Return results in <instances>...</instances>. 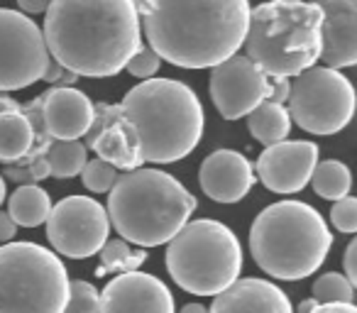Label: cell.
I'll use <instances>...</instances> for the list:
<instances>
[{
	"mask_svg": "<svg viewBox=\"0 0 357 313\" xmlns=\"http://www.w3.org/2000/svg\"><path fill=\"white\" fill-rule=\"evenodd\" d=\"M27 169H30L35 181H42V179H47V176H52V167H50V162H47V157H37V160L27 162Z\"/></svg>",
	"mask_w": 357,
	"mask_h": 313,
	"instance_id": "e575fe53",
	"label": "cell"
},
{
	"mask_svg": "<svg viewBox=\"0 0 357 313\" xmlns=\"http://www.w3.org/2000/svg\"><path fill=\"white\" fill-rule=\"evenodd\" d=\"M6 110H22V103H17L15 98L0 91V113H6Z\"/></svg>",
	"mask_w": 357,
	"mask_h": 313,
	"instance_id": "f35d334b",
	"label": "cell"
},
{
	"mask_svg": "<svg viewBox=\"0 0 357 313\" xmlns=\"http://www.w3.org/2000/svg\"><path fill=\"white\" fill-rule=\"evenodd\" d=\"M178 313H211V308H206L204 303H186Z\"/></svg>",
	"mask_w": 357,
	"mask_h": 313,
	"instance_id": "ab89813d",
	"label": "cell"
},
{
	"mask_svg": "<svg viewBox=\"0 0 357 313\" xmlns=\"http://www.w3.org/2000/svg\"><path fill=\"white\" fill-rule=\"evenodd\" d=\"M199 181L204 194L218 204H238L250 194L257 181V171L250 160L235 149H215L208 154L199 169Z\"/></svg>",
	"mask_w": 357,
	"mask_h": 313,
	"instance_id": "2e32d148",
	"label": "cell"
},
{
	"mask_svg": "<svg viewBox=\"0 0 357 313\" xmlns=\"http://www.w3.org/2000/svg\"><path fill=\"white\" fill-rule=\"evenodd\" d=\"M15 233H17V223L13 220V215L0 211V243H10Z\"/></svg>",
	"mask_w": 357,
	"mask_h": 313,
	"instance_id": "d590c367",
	"label": "cell"
},
{
	"mask_svg": "<svg viewBox=\"0 0 357 313\" xmlns=\"http://www.w3.org/2000/svg\"><path fill=\"white\" fill-rule=\"evenodd\" d=\"M6 196H8V191H6V179H3V174H0V204L6 201Z\"/></svg>",
	"mask_w": 357,
	"mask_h": 313,
	"instance_id": "b9f144b4",
	"label": "cell"
},
{
	"mask_svg": "<svg viewBox=\"0 0 357 313\" xmlns=\"http://www.w3.org/2000/svg\"><path fill=\"white\" fill-rule=\"evenodd\" d=\"M86 147L93 149L98 160L110 162L115 169L132 171L144 165L139 157L137 132L125 115L123 105H96L93 125L86 135Z\"/></svg>",
	"mask_w": 357,
	"mask_h": 313,
	"instance_id": "5bb4252c",
	"label": "cell"
},
{
	"mask_svg": "<svg viewBox=\"0 0 357 313\" xmlns=\"http://www.w3.org/2000/svg\"><path fill=\"white\" fill-rule=\"evenodd\" d=\"M86 152H89V147L81 144L79 139H54L45 154L52 167V176L74 179L76 174H81L86 169V165H89Z\"/></svg>",
	"mask_w": 357,
	"mask_h": 313,
	"instance_id": "603a6c76",
	"label": "cell"
},
{
	"mask_svg": "<svg viewBox=\"0 0 357 313\" xmlns=\"http://www.w3.org/2000/svg\"><path fill=\"white\" fill-rule=\"evenodd\" d=\"M318 306H321V303H318L316 298H308V301H301V303H298V313H313Z\"/></svg>",
	"mask_w": 357,
	"mask_h": 313,
	"instance_id": "60d3db41",
	"label": "cell"
},
{
	"mask_svg": "<svg viewBox=\"0 0 357 313\" xmlns=\"http://www.w3.org/2000/svg\"><path fill=\"white\" fill-rule=\"evenodd\" d=\"M323 10L321 61L331 69L357 66V0H313Z\"/></svg>",
	"mask_w": 357,
	"mask_h": 313,
	"instance_id": "e0dca14e",
	"label": "cell"
},
{
	"mask_svg": "<svg viewBox=\"0 0 357 313\" xmlns=\"http://www.w3.org/2000/svg\"><path fill=\"white\" fill-rule=\"evenodd\" d=\"M98 313H174V296L162 279L137 269L105 284Z\"/></svg>",
	"mask_w": 357,
	"mask_h": 313,
	"instance_id": "9a60e30c",
	"label": "cell"
},
{
	"mask_svg": "<svg viewBox=\"0 0 357 313\" xmlns=\"http://www.w3.org/2000/svg\"><path fill=\"white\" fill-rule=\"evenodd\" d=\"M245 49L267 76L296 79L321 59L323 10L313 0L262 3L250 15Z\"/></svg>",
	"mask_w": 357,
	"mask_h": 313,
	"instance_id": "8992f818",
	"label": "cell"
},
{
	"mask_svg": "<svg viewBox=\"0 0 357 313\" xmlns=\"http://www.w3.org/2000/svg\"><path fill=\"white\" fill-rule=\"evenodd\" d=\"M76 79H79V76H76L74 71H69L66 66H61L56 59H52L50 66H47V71H45V79H42V81H47V84H52V86H71Z\"/></svg>",
	"mask_w": 357,
	"mask_h": 313,
	"instance_id": "4dcf8cb0",
	"label": "cell"
},
{
	"mask_svg": "<svg viewBox=\"0 0 357 313\" xmlns=\"http://www.w3.org/2000/svg\"><path fill=\"white\" fill-rule=\"evenodd\" d=\"M331 223L340 233H357V199L355 196H345V199L335 201L331 208Z\"/></svg>",
	"mask_w": 357,
	"mask_h": 313,
	"instance_id": "f1b7e54d",
	"label": "cell"
},
{
	"mask_svg": "<svg viewBox=\"0 0 357 313\" xmlns=\"http://www.w3.org/2000/svg\"><path fill=\"white\" fill-rule=\"evenodd\" d=\"M144 259H147V252L144 250H130L128 240H108L105 247L100 250V267L96 277L137 272V267Z\"/></svg>",
	"mask_w": 357,
	"mask_h": 313,
	"instance_id": "d4e9b609",
	"label": "cell"
},
{
	"mask_svg": "<svg viewBox=\"0 0 357 313\" xmlns=\"http://www.w3.org/2000/svg\"><path fill=\"white\" fill-rule=\"evenodd\" d=\"M167 272L176 287L196 296H218L243 272V247L220 220H189L167 243Z\"/></svg>",
	"mask_w": 357,
	"mask_h": 313,
	"instance_id": "52a82bcc",
	"label": "cell"
},
{
	"mask_svg": "<svg viewBox=\"0 0 357 313\" xmlns=\"http://www.w3.org/2000/svg\"><path fill=\"white\" fill-rule=\"evenodd\" d=\"M40 98L52 139H79L89 135L96 118V105L84 91L71 86H52Z\"/></svg>",
	"mask_w": 357,
	"mask_h": 313,
	"instance_id": "ac0fdd59",
	"label": "cell"
},
{
	"mask_svg": "<svg viewBox=\"0 0 357 313\" xmlns=\"http://www.w3.org/2000/svg\"><path fill=\"white\" fill-rule=\"evenodd\" d=\"M147 45L181 69H213L238 54L250 0H132Z\"/></svg>",
	"mask_w": 357,
	"mask_h": 313,
	"instance_id": "6da1fadb",
	"label": "cell"
},
{
	"mask_svg": "<svg viewBox=\"0 0 357 313\" xmlns=\"http://www.w3.org/2000/svg\"><path fill=\"white\" fill-rule=\"evenodd\" d=\"M52 208L54 206H52V199L45 189H40L37 184H25L17 186L15 194L10 196L8 213L20 228H37V225L50 220Z\"/></svg>",
	"mask_w": 357,
	"mask_h": 313,
	"instance_id": "7402d4cb",
	"label": "cell"
},
{
	"mask_svg": "<svg viewBox=\"0 0 357 313\" xmlns=\"http://www.w3.org/2000/svg\"><path fill=\"white\" fill-rule=\"evenodd\" d=\"M52 61L45 30L25 13L0 8V91H22L45 79Z\"/></svg>",
	"mask_w": 357,
	"mask_h": 313,
	"instance_id": "30bf717a",
	"label": "cell"
},
{
	"mask_svg": "<svg viewBox=\"0 0 357 313\" xmlns=\"http://www.w3.org/2000/svg\"><path fill=\"white\" fill-rule=\"evenodd\" d=\"M3 176H8V179L15 181V184H20V186L37 184V181L32 179L30 169H27V167H20V165H6V171H3Z\"/></svg>",
	"mask_w": 357,
	"mask_h": 313,
	"instance_id": "836d02e7",
	"label": "cell"
},
{
	"mask_svg": "<svg viewBox=\"0 0 357 313\" xmlns=\"http://www.w3.org/2000/svg\"><path fill=\"white\" fill-rule=\"evenodd\" d=\"M313 191L326 201H340L350 196L352 189V171L347 165L337 160H323L318 162L316 171H313Z\"/></svg>",
	"mask_w": 357,
	"mask_h": 313,
	"instance_id": "cb8c5ba5",
	"label": "cell"
},
{
	"mask_svg": "<svg viewBox=\"0 0 357 313\" xmlns=\"http://www.w3.org/2000/svg\"><path fill=\"white\" fill-rule=\"evenodd\" d=\"M17 6L25 15H40V13L50 10V0H17Z\"/></svg>",
	"mask_w": 357,
	"mask_h": 313,
	"instance_id": "8d00e7d4",
	"label": "cell"
},
{
	"mask_svg": "<svg viewBox=\"0 0 357 313\" xmlns=\"http://www.w3.org/2000/svg\"><path fill=\"white\" fill-rule=\"evenodd\" d=\"M313 298L318 303H352L355 298V287L340 272H328L313 282Z\"/></svg>",
	"mask_w": 357,
	"mask_h": 313,
	"instance_id": "484cf974",
	"label": "cell"
},
{
	"mask_svg": "<svg viewBox=\"0 0 357 313\" xmlns=\"http://www.w3.org/2000/svg\"><path fill=\"white\" fill-rule=\"evenodd\" d=\"M342 267H345V277L352 282L357 291V238L352 240L350 245L345 247V257H342Z\"/></svg>",
	"mask_w": 357,
	"mask_h": 313,
	"instance_id": "d6a6232c",
	"label": "cell"
},
{
	"mask_svg": "<svg viewBox=\"0 0 357 313\" xmlns=\"http://www.w3.org/2000/svg\"><path fill=\"white\" fill-rule=\"evenodd\" d=\"M81 179H84V186L91 191V194H110L113 186L118 184L120 174L110 162L105 160H91L86 165V169L81 171Z\"/></svg>",
	"mask_w": 357,
	"mask_h": 313,
	"instance_id": "4316f807",
	"label": "cell"
},
{
	"mask_svg": "<svg viewBox=\"0 0 357 313\" xmlns=\"http://www.w3.org/2000/svg\"><path fill=\"white\" fill-rule=\"evenodd\" d=\"M211 98L225 120L248 118L259 103L267 100L269 76L248 56H230L211 69Z\"/></svg>",
	"mask_w": 357,
	"mask_h": 313,
	"instance_id": "7c38bea8",
	"label": "cell"
},
{
	"mask_svg": "<svg viewBox=\"0 0 357 313\" xmlns=\"http://www.w3.org/2000/svg\"><path fill=\"white\" fill-rule=\"evenodd\" d=\"M110 235V215L91 196H66L52 208L47 220V240L56 254L86 259L105 247Z\"/></svg>",
	"mask_w": 357,
	"mask_h": 313,
	"instance_id": "8fae6325",
	"label": "cell"
},
{
	"mask_svg": "<svg viewBox=\"0 0 357 313\" xmlns=\"http://www.w3.org/2000/svg\"><path fill=\"white\" fill-rule=\"evenodd\" d=\"M100 308V291L91 282L76 279L69 287V301L64 313H98Z\"/></svg>",
	"mask_w": 357,
	"mask_h": 313,
	"instance_id": "83f0119b",
	"label": "cell"
},
{
	"mask_svg": "<svg viewBox=\"0 0 357 313\" xmlns=\"http://www.w3.org/2000/svg\"><path fill=\"white\" fill-rule=\"evenodd\" d=\"M318 167V144L311 139H284L267 147L257 160V179L272 194H298L313 179Z\"/></svg>",
	"mask_w": 357,
	"mask_h": 313,
	"instance_id": "4fadbf2b",
	"label": "cell"
},
{
	"mask_svg": "<svg viewBox=\"0 0 357 313\" xmlns=\"http://www.w3.org/2000/svg\"><path fill=\"white\" fill-rule=\"evenodd\" d=\"M45 40L52 59L76 76L105 79L142 49V22L132 0H52Z\"/></svg>",
	"mask_w": 357,
	"mask_h": 313,
	"instance_id": "7a4b0ae2",
	"label": "cell"
},
{
	"mask_svg": "<svg viewBox=\"0 0 357 313\" xmlns=\"http://www.w3.org/2000/svg\"><path fill=\"white\" fill-rule=\"evenodd\" d=\"M333 247L323 215L303 201H279L262 211L250 228V252L264 274L298 282L321 269Z\"/></svg>",
	"mask_w": 357,
	"mask_h": 313,
	"instance_id": "5b68a950",
	"label": "cell"
},
{
	"mask_svg": "<svg viewBox=\"0 0 357 313\" xmlns=\"http://www.w3.org/2000/svg\"><path fill=\"white\" fill-rule=\"evenodd\" d=\"M159 66H162V56H159L152 47H142V49H139L137 54L130 59L128 71L135 76V79L147 81V79H152V76L157 74Z\"/></svg>",
	"mask_w": 357,
	"mask_h": 313,
	"instance_id": "f546056e",
	"label": "cell"
},
{
	"mask_svg": "<svg viewBox=\"0 0 357 313\" xmlns=\"http://www.w3.org/2000/svg\"><path fill=\"white\" fill-rule=\"evenodd\" d=\"M196 206V199L181 181L152 167L120 174L108 196V215L115 233L139 247L172 243L189 223Z\"/></svg>",
	"mask_w": 357,
	"mask_h": 313,
	"instance_id": "277c9868",
	"label": "cell"
},
{
	"mask_svg": "<svg viewBox=\"0 0 357 313\" xmlns=\"http://www.w3.org/2000/svg\"><path fill=\"white\" fill-rule=\"evenodd\" d=\"M357 93L340 69L311 66L291 81L289 113L301 130L311 135H335L352 123Z\"/></svg>",
	"mask_w": 357,
	"mask_h": 313,
	"instance_id": "9c48e42d",
	"label": "cell"
},
{
	"mask_svg": "<svg viewBox=\"0 0 357 313\" xmlns=\"http://www.w3.org/2000/svg\"><path fill=\"white\" fill-rule=\"evenodd\" d=\"M291 113H289L287 105L272 103V100H264L259 103L252 113L248 115V130L252 132V137L257 142H262L264 147H272L279 144L289 137L291 132Z\"/></svg>",
	"mask_w": 357,
	"mask_h": 313,
	"instance_id": "44dd1931",
	"label": "cell"
},
{
	"mask_svg": "<svg viewBox=\"0 0 357 313\" xmlns=\"http://www.w3.org/2000/svg\"><path fill=\"white\" fill-rule=\"evenodd\" d=\"M71 279L59 254L37 243L0 247V313H64Z\"/></svg>",
	"mask_w": 357,
	"mask_h": 313,
	"instance_id": "ba28073f",
	"label": "cell"
},
{
	"mask_svg": "<svg viewBox=\"0 0 357 313\" xmlns=\"http://www.w3.org/2000/svg\"><path fill=\"white\" fill-rule=\"evenodd\" d=\"M313 313H357L355 303H321Z\"/></svg>",
	"mask_w": 357,
	"mask_h": 313,
	"instance_id": "74e56055",
	"label": "cell"
},
{
	"mask_svg": "<svg viewBox=\"0 0 357 313\" xmlns=\"http://www.w3.org/2000/svg\"><path fill=\"white\" fill-rule=\"evenodd\" d=\"M289 96H291V81L279 79V76H269V93L267 100L272 103H289Z\"/></svg>",
	"mask_w": 357,
	"mask_h": 313,
	"instance_id": "1f68e13d",
	"label": "cell"
},
{
	"mask_svg": "<svg viewBox=\"0 0 357 313\" xmlns=\"http://www.w3.org/2000/svg\"><path fill=\"white\" fill-rule=\"evenodd\" d=\"M120 105L137 132L142 162L184 160L204 137V105L181 81L147 79L130 89Z\"/></svg>",
	"mask_w": 357,
	"mask_h": 313,
	"instance_id": "3957f363",
	"label": "cell"
},
{
	"mask_svg": "<svg viewBox=\"0 0 357 313\" xmlns=\"http://www.w3.org/2000/svg\"><path fill=\"white\" fill-rule=\"evenodd\" d=\"M35 149V128L25 110L0 113V162L20 165Z\"/></svg>",
	"mask_w": 357,
	"mask_h": 313,
	"instance_id": "ffe728a7",
	"label": "cell"
},
{
	"mask_svg": "<svg viewBox=\"0 0 357 313\" xmlns=\"http://www.w3.org/2000/svg\"><path fill=\"white\" fill-rule=\"evenodd\" d=\"M211 313H294V306L277 284L248 277L218 293Z\"/></svg>",
	"mask_w": 357,
	"mask_h": 313,
	"instance_id": "d6986e66",
	"label": "cell"
}]
</instances>
